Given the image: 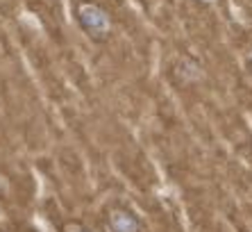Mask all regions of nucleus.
Wrapping results in <instances>:
<instances>
[{
  "instance_id": "f257e3e1",
  "label": "nucleus",
  "mask_w": 252,
  "mask_h": 232,
  "mask_svg": "<svg viewBox=\"0 0 252 232\" xmlns=\"http://www.w3.org/2000/svg\"><path fill=\"white\" fill-rule=\"evenodd\" d=\"M114 228L119 232H134L136 230V223L130 217H125V214H116L114 217Z\"/></svg>"
}]
</instances>
